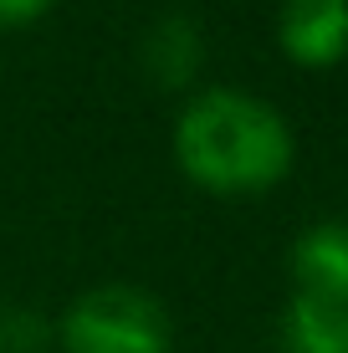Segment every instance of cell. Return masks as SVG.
<instances>
[{"instance_id": "6da1fadb", "label": "cell", "mask_w": 348, "mask_h": 353, "mask_svg": "<svg viewBox=\"0 0 348 353\" xmlns=\"http://www.w3.org/2000/svg\"><path fill=\"white\" fill-rule=\"evenodd\" d=\"M170 159L190 185L215 200H256L292 174L297 133L267 97L225 82H200L190 97H179Z\"/></svg>"}, {"instance_id": "7a4b0ae2", "label": "cell", "mask_w": 348, "mask_h": 353, "mask_svg": "<svg viewBox=\"0 0 348 353\" xmlns=\"http://www.w3.org/2000/svg\"><path fill=\"white\" fill-rule=\"evenodd\" d=\"M57 353H174V318L149 287L98 282L62 307Z\"/></svg>"}, {"instance_id": "3957f363", "label": "cell", "mask_w": 348, "mask_h": 353, "mask_svg": "<svg viewBox=\"0 0 348 353\" xmlns=\"http://www.w3.org/2000/svg\"><path fill=\"white\" fill-rule=\"evenodd\" d=\"M139 72L149 88L190 97L205 77V26L190 10H164L139 36Z\"/></svg>"}, {"instance_id": "277c9868", "label": "cell", "mask_w": 348, "mask_h": 353, "mask_svg": "<svg viewBox=\"0 0 348 353\" xmlns=\"http://www.w3.org/2000/svg\"><path fill=\"white\" fill-rule=\"evenodd\" d=\"M277 46L303 72L338 67L348 57V0H282Z\"/></svg>"}, {"instance_id": "5b68a950", "label": "cell", "mask_w": 348, "mask_h": 353, "mask_svg": "<svg viewBox=\"0 0 348 353\" xmlns=\"http://www.w3.org/2000/svg\"><path fill=\"white\" fill-rule=\"evenodd\" d=\"M292 292H333L348 297V221H313L297 230L287 251Z\"/></svg>"}, {"instance_id": "8992f818", "label": "cell", "mask_w": 348, "mask_h": 353, "mask_svg": "<svg viewBox=\"0 0 348 353\" xmlns=\"http://www.w3.org/2000/svg\"><path fill=\"white\" fill-rule=\"evenodd\" d=\"M282 353H348V297L292 292L282 307Z\"/></svg>"}, {"instance_id": "52a82bcc", "label": "cell", "mask_w": 348, "mask_h": 353, "mask_svg": "<svg viewBox=\"0 0 348 353\" xmlns=\"http://www.w3.org/2000/svg\"><path fill=\"white\" fill-rule=\"evenodd\" d=\"M0 353H57V318L31 302H0Z\"/></svg>"}, {"instance_id": "ba28073f", "label": "cell", "mask_w": 348, "mask_h": 353, "mask_svg": "<svg viewBox=\"0 0 348 353\" xmlns=\"http://www.w3.org/2000/svg\"><path fill=\"white\" fill-rule=\"evenodd\" d=\"M52 6H57V0H0V31H10V26H36Z\"/></svg>"}]
</instances>
